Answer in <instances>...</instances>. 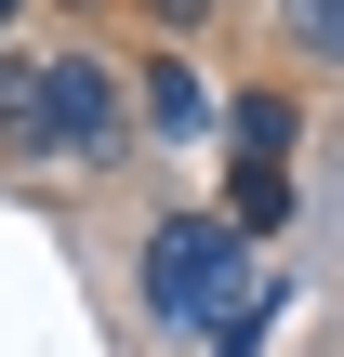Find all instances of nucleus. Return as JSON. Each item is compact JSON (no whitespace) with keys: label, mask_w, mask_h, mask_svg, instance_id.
I'll use <instances>...</instances> for the list:
<instances>
[{"label":"nucleus","mask_w":344,"mask_h":357,"mask_svg":"<svg viewBox=\"0 0 344 357\" xmlns=\"http://www.w3.org/2000/svg\"><path fill=\"white\" fill-rule=\"evenodd\" d=\"M146 305L159 318H239V305H265V278L239 252V212H172L146 238Z\"/></svg>","instance_id":"nucleus-1"},{"label":"nucleus","mask_w":344,"mask_h":357,"mask_svg":"<svg viewBox=\"0 0 344 357\" xmlns=\"http://www.w3.org/2000/svg\"><path fill=\"white\" fill-rule=\"evenodd\" d=\"M27 132L66 146V159H119V79H106L93 53H53L40 93H27Z\"/></svg>","instance_id":"nucleus-2"},{"label":"nucleus","mask_w":344,"mask_h":357,"mask_svg":"<svg viewBox=\"0 0 344 357\" xmlns=\"http://www.w3.org/2000/svg\"><path fill=\"white\" fill-rule=\"evenodd\" d=\"M292 212V119L278 106H239V238Z\"/></svg>","instance_id":"nucleus-3"},{"label":"nucleus","mask_w":344,"mask_h":357,"mask_svg":"<svg viewBox=\"0 0 344 357\" xmlns=\"http://www.w3.org/2000/svg\"><path fill=\"white\" fill-rule=\"evenodd\" d=\"M278 13H292V40H305L318 66H344V0H278Z\"/></svg>","instance_id":"nucleus-4"},{"label":"nucleus","mask_w":344,"mask_h":357,"mask_svg":"<svg viewBox=\"0 0 344 357\" xmlns=\"http://www.w3.org/2000/svg\"><path fill=\"white\" fill-rule=\"evenodd\" d=\"M0 13H13V0H0Z\"/></svg>","instance_id":"nucleus-5"}]
</instances>
